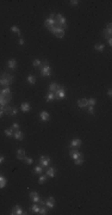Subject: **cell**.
Returning <instances> with one entry per match:
<instances>
[{
  "instance_id": "13",
  "label": "cell",
  "mask_w": 112,
  "mask_h": 215,
  "mask_svg": "<svg viewBox=\"0 0 112 215\" xmlns=\"http://www.w3.org/2000/svg\"><path fill=\"white\" fill-rule=\"evenodd\" d=\"M39 118H41V121H43V122H47V121H49L50 120V115L48 111H42L41 115H39Z\"/></svg>"
},
{
  "instance_id": "40",
  "label": "cell",
  "mask_w": 112,
  "mask_h": 215,
  "mask_svg": "<svg viewBox=\"0 0 112 215\" xmlns=\"http://www.w3.org/2000/svg\"><path fill=\"white\" fill-rule=\"evenodd\" d=\"M12 129H14V130L19 129V124H18L17 122H13V123H12Z\"/></svg>"
},
{
  "instance_id": "17",
  "label": "cell",
  "mask_w": 112,
  "mask_h": 215,
  "mask_svg": "<svg viewBox=\"0 0 112 215\" xmlns=\"http://www.w3.org/2000/svg\"><path fill=\"white\" fill-rule=\"evenodd\" d=\"M10 102H11V99H7V98H5V97H2V96L0 94V106H1V108L9 105Z\"/></svg>"
},
{
  "instance_id": "29",
  "label": "cell",
  "mask_w": 112,
  "mask_h": 215,
  "mask_svg": "<svg viewBox=\"0 0 112 215\" xmlns=\"http://www.w3.org/2000/svg\"><path fill=\"white\" fill-rule=\"evenodd\" d=\"M26 80H28V82H29V84H31V85H35V84H36V79H35L34 75H28Z\"/></svg>"
},
{
  "instance_id": "46",
  "label": "cell",
  "mask_w": 112,
  "mask_h": 215,
  "mask_svg": "<svg viewBox=\"0 0 112 215\" xmlns=\"http://www.w3.org/2000/svg\"><path fill=\"white\" fill-rule=\"evenodd\" d=\"M2 115H4V109H2V108L0 106V118L2 117Z\"/></svg>"
},
{
  "instance_id": "25",
  "label": "cell",
  "mask_w": 112,
  "mask_h": 215,
  "mask_svg": "<svg viewBox=\"0 0 112 215\" xmlns=\"http://www.w3.org/2000/svg\"><path fill=\"white\" fill-rule=\"evenodd\" d=\"M55 36L57 38H62V37L65 36V30H63V29H58L55 32Z\"/></svg>"
},
{
  "instance_id": "6",
  "label": "cell",
  "mask_w": 112,
  "mask_h": 215,
  "mask_svg": "<svg viewBox=\"0 0 112 215\" xmlns=\"http://www.w3.org/2000/svg\"><path fill=\"white\" fill-rule=\"evenodd\" d=\"M50 163H51V159L49 158H47L45 155H41V158H39V165L42 166V167H48L49 165H50Z\"/></svg>"
},
{
  "instance_id": "36",
  "label": "cell",
  "mask_w": 112,
  "mask_h": 215,
  "mask_svg": "<svg viewBox=\"0 0 112 215\" xmlns=\"http://www.w3.org/2000/svg\"><path fill=\"white\" fill-rule=\"evenodd\" d=\"M23 160H24V161H25V164H28V165H31V164H32V161H34L31 158H28V157H24V159H23Z\"/></svg>"
},
{
  "instance_id": "28",
  "label": "cell",
  "mask_w": 112,
  "mask_h": 215,
  "mask_svg": "<svg viewBox=\"0 0 112 215\" xmlns=\"http://www.w3.org/2000/svg\"><path fill=\"white\" fill-rule=\"evenodd\" d=\"M84 160H85V158H84L82 155H80L78 159H75V165H76V166H81L82 163H84Z\"/></svg>"
},
{
  "instance_id": "19",
  "label": "cell",
  "mask_w": 112,
  "mask_h": 215,
  "mask_svg": "<svg viewBox=\"0 0 112 215\" xmlns=\"http://www.w3.org/2000/svg\"><path fill=\"white\" fill-rule=\"evenodd\" d=\"M78 106L80 108V109L86 108V106H87V99H86V98H81V99H79L78 101Z\"/></svg>"
},
{
  "instance_id": "42",
  "label": "cell",
  "mask_w": 112,
  "mask_h": 215,
  "mask_svg": "<svg viewBox=\"0 0 112 215\" xmlns=\"http://www.w3.org/2000/svg\"><path fill=\"white\" fill-rule=\"evenodd\" d=\"M17 113H18V110H17V109H14V108H12L11 113H10V115H11V116H16V115H17Z\"/></svg>"
},
{
  "instance_id": "4",
  "label": "cell",
  "mask_w": 112,
  "mask_h": 215,
  "mask_svg": "<svg viewBox=\"0 0 112 215\" xmlns=\"http://www.w3.org/2000/svg\"><path fill=\"white\" fill-rule=\"evenodd\" d=\"M55 13L54 12H51L50 13V16H49V18H47L44 20V26L47 29H49V28H51V26H54L56 23H55Z\"/></svg>"
},
{
  "instance_id": "12",
  "label": "cell",
  "mask_w": 112,
  "mask_h": 215,
  "mask_svg": "<svg viewBox=\"0 0 112 215\" xmlns=\"http://www.w3.org/2000/svg\"><path fill=\"white\" fill-rule=\"evenodd\" d=\"M81 146V140L80 139H78V137H75V139H73L72 140V142H70V146L69 147H72V148H78Z\"/></svg>"
},
{
  "instance_id": "15",
  "label": "cell",
  "mask_w": 112,
  "mask_h": 215,
  "mask_svg": "<svg viewBox=\"0 0 112 215\" xmlns=\"http://www.w3.org/2000/svg\"><path fill=\"white\" fill-rule=\"evenodd\" d=\"M69 155H70V158L72 159H78L80 155H81V153L79 152V151H76V149H72V151H69Z\"/></svg>"
},
{
  "instance_id": "26",
  "label": "cell",
  "mask_w": 112,
  "mask_h": 215,
  "mask_svg": "<svg viewBox=\"0 0 112 215\" xmlns=\"http://www.w3.org/2000/svg\"><path fill=\"white\" fill-rule=\"evenodd\" d=\"M105 49V45L103 44V43H99V44H95L94 45V50H97V51H103Z\"/></svg>"
},
{
  "instance_id": "7",
  "label": "cell",
  "mask_w": 112,
  "mask_h": 215,
  "mask_svg": "<svg viewBox=\"0 0 112 215\" xmlns=\"http://www.w3.org/2000/svg\"><path fill=\"white\" fill-rule=\"evenodd\" d=\"M112 35V24L111 23H109L107 24V26H106V29L103 31V36L104 37H106V38H110Z\"/></svg>"
},
{
  "instance_id": "10",
  "label": "cell",
  "mask_w": 112,
  "mask_h": 215,
  "mask_svg": "<svg viewBox=\"0 0 112 215\" xmlns=\"http://www.w3.org/2000/svg\"><path fill=\"white\" fill-rule=\"evenodd\" d=\"M13 137H14L16 140L22 141V140H24V134H23V132H20L19 129H17V130L13 132Z\"/></svg>"
},
{
  "instance_id": "5",
  "label": "cell",
  "mask_w": 112,
  "mask_h": 215,
  "mask_svg": "<svg viewBox=\"0 0 112 215\" xmlns=\"http://www.w3.org/2000/svg\"><path fill=\"white\" fill-rule=\"evenodd\" d=\"M54 94H55V99H63L65 96H66L65 87H63V86H60V89H57V90L54 92Z\"/></svg>"
},
{
  "instance_id": "33",
  "label": "cell",
  "mask_w": 112,
  "mask_h": 215,
  "mask_svg": "<svg viewBox=\"0 0 112 215\" xmlns=\"http://www.w3.org/2000/svg\"><path fill=\"white\" fill-rule=\"evenodd\" d=\"M4 109V113H11V110H12V106H9V105H6V106H4L2 108Z\"/></svg>"
},
{
  "instance_id": "20",
  "label": "cell",
  "mask_w": 112,
  "mask_h": 215,
  "mask_svg": "<svg viewBox=\"0 0 112 215\" xmlns=\"http://www.w3.org/2000/svg\"><path fill=\"white\" fill-rule=\"evenodd\" d=\"M7 67L10 68V69L16 68V67H17V61H16L14 59H10V60L7 61Z\"/></svg>"
},
{
  "instance_id": "31",
  "label": "cell",
  "mask_w": 112,
  "mask_h": 215,
  "mask_svg": "<svg viewBox=\"0 0 112 215\" xmlns=\"http://www.w3.org/2000/svg\"><path fill=\"white\" fill-rule=\"evenodd\" d=\"M5 135L9 136V137H12V136H13V129H12V128L5 129Z\"/></svg>"
},
{
  "instance_id": "16",
  "label": "cell",
  "mask_w": 112,
  "mask_h": 215,
  "mask_svg": "<svg viewBox=\"0 0 112 215\" xmlns=\"http://www.w3.org/2000/svg\"><path fill=\"white\" fill-rule=\"evenodd\" d=\"M55 173H56L55 167H48V170H47V177L54 178V177H55Z\"/></svg>"
},
{
  "instance_id": "35",
  "label": "cell",
  "mask_w": 112,
  "mask_h": 215,
  "mask_svg": "<svg viewBox=\"0 0 112 215\" xmlns=\"http://www.w3.org/2000/svg\"><path fill=\"white\" fill-rule=\"evenodd\" d=\"M44 204L48 207V208H50V209H51V208H54V205H55V203H53V202H50V201H48V200L44 202Z\"/></svg>"
},
{
  "instance_id": "8",
  "label": "cell",
  "mask_w": 112,
  "mask_h": 215,
  "mask_svg": "<svg viewBox=\"0 0 112 215\" xmlns=\"http://www.w3.org/2000/svg\"><path fill=\"white\" fill-rule=\"evenodd\" d=\"M0 94H1L2 97L7 98V99H11V90H10V86H6L5 89H2V90L0 91Z\"/></svg>"
},
{
  "instance_id": "38",
  "label": "cell",
  "mask_w": 112,
  "mask_h": 215,
  "mask_svg": "<svg viewBox=\"0 0 112 215\" xmlns=\"http://www.w3.org/2000/svg\"><path fill=\"white\" fill-rule=\"evenodd\" d=\"M47 212H48V210H47V208H45V207H41V209H39V213H38V214L45 215V214H47Z\"/></svg>"
},
{
  "instance_id": "37",
  "label": "cell",
  "mask_w": 112,
  "mask_h": 215,
  "mask_svg": "<svg viewBox=\"0 0 112 215\" xmlns=\"http://www.w3.org/2000/svg\"><path fill=\"white\" fill-rule=\"evenodd\" d=\"M47 178H48V177H47V174H45V176H39V179H38V181H39V183H41V184H43V183H45Z\"/></svg>"
},
{
  "instance_id": "47",
  "label": "cell",
  "mask_w": 112,
  "mask_h": 215,
  "mask_svg": "<svg viewBox=\"0 0 112 215\" xmlns=\"http://www.w3.org/2000/svg\"><path fill=\"white\" fill-rule=\"evenodd\" d=\"M107 43H109V45H110V47L112 45V38H111V37H110V38H107Z\"/></svg>"
},
{
  "instance_id": "3",
  "label": "cell",
  "mask_w": 112,
  "mask_h": 215,
  "mask_svg": "<svg viewBox=\"0 0 112 215\" xmlns=\"http://www.w3.org/2000/svg\"><path fill=\"white\" fill-rule=\"evenodd\" d=\"M41 75L44 77V78H49L51 75V69H50V66H49V63H48L47 60L43 61V65L41 67Z\"/></svg>"
},
{
  "instance_id": "11",
  "label": "cell",
  "mask_w": 112,
  "mask_h": 215,
  "mask_svg": "<svg viewBox=\"0 0 112 215\" xmlns=\"http://www.w3.org/2000/svg\"><path fill=\"white\" fill-rule=\"evenodd\" d=\"M11 214L12 215H22V214H24V213H23V209L19 205H14V207L12 208Z\"/></svg>"
},
{
  "instance_id": "2",
  "label": "cell",
  "mask_w": 112,
  "mask_h": 215,
  "mask_svg": "<svg viewBox=\"0 0 112 215\" xmlns=\"http://www.w3.org/2000/svg\"><path fill=\"white\" fill-rule=\"evenodd\" d=\"M55 23H56V26H58V28H61V29H63V30H66L68 28L67 19H66L61 13H57L55 16Z\"/></svg>"
},
{
  "instance_id": "30",
  "label": "cell",
  "mask_w": 112,
  "mask_h": 215,
  "mask_svg": "<svg viewBox=\"0 0 112 215\" xmlns=\"http://www.w3.org/2000/svg\"><path fill=\"white\" fill-rule=\"evenodd\" d=\"M39 209H41V207H39L38 204H36V203L31 207V210H32L34 213H36V214H38V213H39Z\"/></svg>"
},
{
  "instance_id": "22",
  "label": "cell",
  "mask_w": 112,
  "mask_h": 215,
  "mask_svg": "<svg viewBox=\"0 0 112 215\" xmlns=\"http://www.w3.org/2000/svg\"><path fill=\"white\" fill-rule=\"evenodd\" d=\"M60 86H61V85H57L56 82H51V84L49 85V90H50V92H55L57 89H60Z\"/></svg>"
},
{
  "instance_id": "18",
  "label": "cell",
  "mask_w": 112,
  "mask_h": 215,
  "mask_svg": "<svg viewBox=\"0 0 112 215\" xmlns=\"http://www.w3.org/2000/svg\"><path fill=\"white\" fill-rule=\"evenodd\" d=\"M20 110L24 111V113H28V111H30L31 110V105L29 104V103H23L22 105H20Z\"/></svg>"
},
{
  "instance_id": "23",
  "label": "cell",
  "mask_w": 112,
  "mask_h": 215,
  "mask_svg": "<svg viewBox=\"0 0 112 215\" xmlns=\"http://www.w3.org/2000/svg\"><path fill=\"white\" fill-rule=\"evenodd\" d=\"M6 178L4 177V176H1V173H0V189H4L5 186H6Z\"/></svg>"
},
{
  "instance_id": "1",
  "label": "cell",
  "mask_w": 112,
  "mask_h": 215,
  "mask_svg": "<svg viewBox=\"0 0 112 215\" xmlns=\"http://www.w3.org/2000/svg\"><path fill=\"white\" fill-rule=\"evenodd\" d=\"M14 79V77L12 74H7V73H1L0 74V85L1 86H10L12 81Z\"/></svg>"
},
{
  "instance_id": "39",
  "label": "cell",
  "mask_w": 112,
  "mask_h": 215,
  "mask_svg": "<svg viewBox=\"0 0 112 215\" xmlns=\"http://www.w3.org/2000/svg\"><path fill=\"white\" fill-rule=\"evenodd\" d=\"M87 108H88V113H90V115H95L94 106H87Z\"/></svg>"
},
{
  "instance_id": "9",
  "label": "cell",
  "mask_w": 112,
  "mask_h": 215,
  "mask_svg": "<svg viewBox=\"0 0 112 215\" xmlns=\"http://www.w3.org/2000/svg\"><path fill=\"white\" fill-rule=\"evenodd\" d=\"M29 196H30V198L34 201V203H39L41 198H39V196H38V193H36V191H31V193L29 194Z\"/></svg>"
},
{
  "instance_id": "21",
  "label": "cell",
  "mask_w": 112,
  "mask_h": 215,
  "mask_svg": "<svg viewBox=\"0 0 112 215\" xmlns=\"http://www.w3.org/2000/svg\"><path fill=\"white\" fill-rule=\"evenodd\" d=\"M54 99H55V94H54V92H49V93L45 96V102L47 103L53 102Z\"/></svg>"
},
{
  "instance_id": "44",
  "label": "cell",
  "mask_w": 112,
  "mask_h": 215,
  "mask_svg": "<svg viewBox=\"0 0 112 215\" xmlns=\"http://www.w3.org/2000/svg\"><path fill=\"white\" fill-rule=\"evenodd\" d=\"M18 43H19V44H20V45H24V43H25V41H24V38H19V40H18Z\"/></svg>"
},
{
  "instance_id": "43",
  "label": "cell",
  "mask_w": 112,
  "mask_h": 215,
  "mask_svg": "<svg viewBox=\"0 0 112 215\" xmlns=\"http://www.w3.org/2000/svg\"><path fill=\"white\" fill-rule=\"evenodd\" d=\"M47 200H48V201H50V202H53V203H55V198H54L53 196H49Z\"/></svg>"
},
{
  "instance_id": "45",
  "label": "cell",
  "mask_w": 112,
  "mask_h": 215,
  "mask_svg": "<svg viewBox=\"0 0 112 215\" xmlns=\"http://www.w3.org/2000/svg\"><path fill=\"white\" fill-rule=\"evenodd\" d=\"M4 161H5V157H4V155H1V154H0V165H1V164H2V163H4Z\"/></svg>"
},
{
  "instance_id": "41",
  "label": "cell",
  "mask_w": 112,
  "mask_h": 215,
  "mask_svg": "<svg viewBox=\"0 0 112 215\" xmlns=\"http://www.w3.org/2000/svg\"><path fill=\"white\" fill-rule=\"evenodd\" d=\"M69 2H70V5H72V6H78V5H79L78 0H72V1H69Z\"/></svg>"
},
{
  "instance_id": "14",
  "label": "cell",
  "mask_w": 112,
  "mask_h": 215,
  "mask_svg": "<svg viewBox=\"0 0 112 215\" xmlns=\"http://www.w3.org/2000/svg\"><path fill=\"white\" fill-rule=\"evenodd\" d=\"M25 151L24 149H22V148H19L18 151H17V153H16V158L18 159V160H23L24 159V157H25Z\"/></svg>"
},
{
  "instance_id": "32",
  "label": "cell",
  "mask_w": 112,
  "mask_h": 215,
  "mask_svg": "<svg viewBox=\"0 0 112 215\" xmlns=\"http://www.w3.org/2000/svg\"><path fill=\"white\" fill-rule=\"evenodd\" d=\"M34 172L35 173H37V174H42V172H43V167H42L41 165H39V166H36Z\"/></svg>"
},
{
  "instance_id": "48",
  "label": "cell",
  "mask_w": 112,
  "mask_h": 215,
  "mask_svg": "<svg viewBox=\"0 0 112 215\" xmlns=\"http://www.w3.org/2000/svg\"><path fill=\"white\" fill-rule=\"evenodd\" d=\"M107 96H109V97H111V96H112V90H111V89L107 91Z\"/></svg>"
},
{
  "instance_id": "24",
  "label": "cell",
  "mask_w": 112,
  "mask_h": 215,
  "mask_svg": "<svg viewBox=\"0 0 112 215\" xmlns=\"http://www.w3.org/2000/svg\"><path fill=\"white\" fill-rule=\"evenodd\" d=\"M11 30L13 34H16V35H18V36H20V29L18 28V26H16V25H13V26H11Z\"/></svg>"
},
{
  "instance_id": "34",
  "label": "cell",
  "mask_w": 112,
  "mask_h": 215,
  "mask_svg": "<svg viewBox=\"0 0 112 215\" xmlns=\"http://www.w3.org/2000/svg\"><path fill=\"white\" fill-rule=\"evenodd\" d=\"M32 66H34L35 68L39 67V66H41V60H38V59H36V60H34V62H32Z\"/></svg>"
},
{
  "instance_id": "27",
  "label": "cell",
  "mask_w": 112,
  "mask_h": 215,
  "mask_svg": "<svg viewBox=\"0 0 112 215\" xmlns=\"http://www.w3.org/2000/svg\"><path fill=\"white\" fill-rule=\"evenodd\" d=\"M97 104V99L95 98H88L87 99V106H94Z\"/></svg>"
}]
</instances>
